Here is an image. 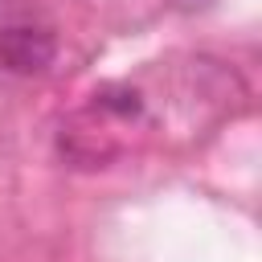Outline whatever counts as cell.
Here are the masks:
<instances>
[{
  "instance_id": "6da1fadb",
  "label": "cell",
  "mask_w": 262,
  "mask_h": 262,
  "mask_svg": "<svg viewBox=\"0 0 262 262\" xmlns=\"http://www.w3.org/2000/svg\"><path fill=\"white\" fill-rule=\"evenodd\" d=\"M57 57V37L45 25H29V20H12L0 25V66L12 74H41L49 70Z\"/></svg>"
},
{
  "instance_id": "7a4b0ae2",
  "label": "cell",
  "mask_w": 262,
  "mask_h": 262,
  "mask_svg": "<svg viewBox=\"0 0 262 262\" xmlns=\"http://www.w3.org/2000/svg\"><path fill=\"white\" fill-rule=\"evenodd\" d=\"M180 8H201V4H209V0H176Z\"/></svg>"
}]
</instances>
